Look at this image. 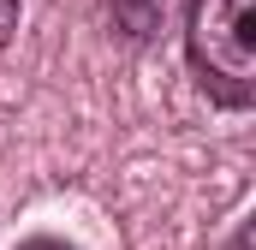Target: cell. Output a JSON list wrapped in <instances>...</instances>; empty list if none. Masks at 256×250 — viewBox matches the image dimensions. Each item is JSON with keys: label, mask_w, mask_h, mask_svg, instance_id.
Segmentation results:
<instances>
[{"label": "cell", "mask_w": 256, "mask_h": 250, "mask_svg": "<svg viewBox=\"0 0 256 250\" xmlns=\"http://www.w3.org/2000/svg\"><path fill=\"white\" fill-rule=\"evenodd\" d=\"M18 6H24V0H0V48H6L12 30H18Z\"/></svg>", "instance_id": "cell-4"}, {"label": "cell", "mask_w": 256, "mask_h": 250, "mask_svg": "<svg viewBox=\"0 0 256 250\" xmlns=\"http://www.w3.org/2000/svg\"><path fill=\"white\" fill-rule=\"evenodd\" d=\"M250 12L256 0H185V66H191L196 90L226 114L256 108Z\"/></svg>", "instance_id": "cell-1"}, {"label": "cell", "mask_w": 256, "mask_h": 250, "mask_svg": "<svg viewBox=\"0 0 256 250\" xmlns=\"http://www.w3.org/2000/svg\"><path fill=\"white\" fill-rule=\"evenodd\" d=\"M173 6H179V0H108V24H114L120 42L149 48V42L161 36V24L173 18Z\"/></svg>", "instance_id": "cell-2"}, {"label": "cell", "mask_w": 256, "mask_h": 250, "mask_svg": "<svg viewBox=\"0 0 256 250\" xmlns=\"http://www.w3.org/2000/svg\"><path fill=\"white\" fill-rule=\"evenodd\" d=\"M18 250H78V244H72V238H60V232H30Z\"/></svg>", "instance_id": "cell-3"}]
</instances>
